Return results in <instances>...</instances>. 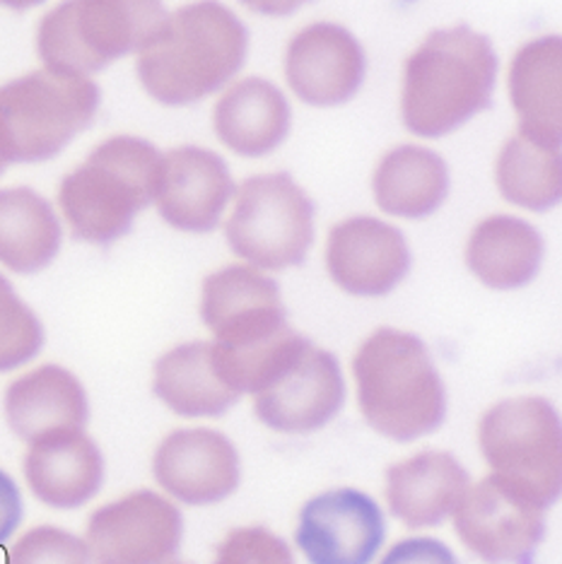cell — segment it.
<instances>
[{
	"mask_svg": "<svg viewBox=\"0 0 562 564\" xmlns=\"http://www.w3.org/2000/svg\"><path fill=\"white\" fill-rule=\"evenodd\" d=\"M247 46V30L233 10L191 3L164 18L138 48V80L160 105H194L235 78Z\"/></svg>",
	"mask_w": 562,
	"mask_h": 564,
	"instance_id": "obj_1",
	"label": "cell"
},
{
	"mask_svg": "<svg viewBox=\"0 0 562 564\" xmlns=\"http://www.w3.org/2000/svg\"><path fill=\"white\" fill-rule=\"evenodd\" d=\"M497 56L466 24L432 32L406 61L401 117L411 133L442 138L490 107Z\"/></svg>",
	"mask_w": 562,
	"mask_h": 564,
	"instance_id": "obj_2",
	"label": "cell"
},
{
	"mask_svg": "<svg viewBox=\"0 0 562 564\" xmlns=\"http://www.w3.org/2000/svg\"><path fill=\"white\" fill-rule=\"evenodd\" d=\"M353 375L367 425L393 442L437 430L446 393L425 343L413 333L379 328L355 352Z\"/></svg>",
	"mask_w": 562,
	"mask_h": 564,
	"instance_id": "obj_3",
	"label": "cell"
},
{
	"mask_svg": "<svg viewBox=\"0 0 562 564\" xmlns=\"http://www.w3.org/2000/svg\"><path fill=\"white\" fill-rule=\"evenodd\" d=\"M158 148L143 138L117 135L97 145L61 182L58 208L75 239L111 243L129 232L155 196Z\"/></svg>",
	"mask_w": 562,
	"mask_h": 564,
	"instance_id": "obj_4",
	"label": "cell"
},
{
	"mask_svg": "<svg viewBox=\"0 0 562 564\" xmlns=\"http://www.w3.org/2000/svg\"><path fill=\"white\" fill-rule=\"evenodd\" d=\"M253 413L266 427L310 434L328 425L346 399L338 360L328 350L285 330L259 352H239Z\"/></svg>",
	"mask_w": 562,
	"mask_h": 564,
	"instance_id": "obj_5",
	"label": "cell"
},
{
	"mask_svg": "<svg viewBox=\"0 0 562 564\" xmlns=\"http://www.w3.org/2000/svg\"><path fill=\"white\" fill-rule=\"evenodd\" d=\"M99 87L80 75L34 70L0 87V162L32 164L56 158L93 123Z\"/></svg>",
	"mask_w": 562,
	"mask_h": 564,
	"instance_id": "obj_6",
	"label": "cell"
},
{
	"mask_svg": "<svg viewBox=\"0 0 562 564\" xmlns=\"http://www.w3.org/2000/svg\"><path fill=\"white\" fill-rule=\"evenodd\" d=\"M167 12L140 0H78L54 8L36 30V54L44 68L89 75L138 51Z\"/></svg>",
	"mask_w": 562,
	"mask_h": 564,
	"instance_id": "obj_7",
	"label": "cell"
},
{
	"mask_svg": "<svg viewBox=\"0 0 562 564\" xmlns=\"http://www.w3.org/2000/svg\"><path fill=\"white\" fill-rule=\"evenodd\" d=\"M478 444L493 476L551 507L562 487V432L555 408L539 395L493 405L480 417Z\"/></svg>",
	"mask_w": 562,
	"mask_h": 564,
	"instance_id": "obj_8",
	"label": "cell"
},
{
	"mask_svg": "<svg viewBox=\"0 0 562 564\" xmlns=\"http://www.w3.org/2000/svg\"><path fill=\"white\" fill-rule=\"evenodd\" d=\"M225 235L259 271L300 265L314 241V203L285 172L251 176L235 191Z\"/></svg>",
	"mask_w": 562,
	"mask_h": 564,
	"instance_id": "obj_9",
	"label": "cell"
},
{
	"mask_svg": "<svg viewBox=\"0 0 562 564\" xmlns=\"http://www.w3.org/2000/svg\"><path fill=\"white\" fill-rule=\"evenodd\" d=\"M184 521L172 499L136 490L93 511L85 529L89 564H162L182 545Z\"/></svg>",
	"mask_w": 562,
	"mask_h": 564,
	"instance_id": "obj_10",
	"label": "cell"
},
{
	"mask_svg": "<svg viewBox=\"0 0 562 564\" xmlns=\"http://www.w3.org/2000/svg\"><path fill=\"white\" fill-rule=\"evenodd\" d=\"M543 511L527 492L490 473L466 487L454 509V529L468 553L483 562H521L541 543Z\"/></svg>",
	"mask_w": 562,
	"mask_h": 564,
	"instance_id": "obj_11",
	"label": "cell"
},
{
	"mask_svg": "<svg viewBox=\"0 0 562 564\" xmlns=\"http://www.w3.org/2000/svg\"><path fill=\"white\" fill-rule=\"evenodd\" d=\"M201 316L215 343L245 355L259 352L288 330L275 280L253 265H227L203 280Z\"/></svg>",
	"mask_w": 562,
	"mask_h": 564,
	"instance_id": "obj_12",
	"label": "cell"
},
{
	"mask_svg": "<svg viewBox=\"0 0 562 564\" xmlns=\"http://www.w3.org/2000/svg\"><path fill=\"white\" fill-rule=\"evenodd\" d=\"M152 391L174 415L217 417L247 393L245 362L220 343H184L152 369Z\"/></svg>",
	"mask_w": 562,
	"mask_h": 564,
	"instance_id": "obj_13",
	"label": "cell"
},
{
	"mask_svg": "<svg viewBox=\"0 0 562 564\" xmlns=\"http://www.w3.org/2000/svg\"><path fill=\"white\" fill-rule=\"evenodd\" d=\"M385 535V517L375 499L343 487L304 505L295 541L310 564H369Z\"/></svg>",
	"mask_w": 562,
	"mask_h": 564,
	"instance_id": "obj_14",
	"label": "cell"
},
{
	"mask_svg": "<svg viewBox=\"0 0 562 564\" xmlns=\"http://www.w3.org/2000/svg\"><path fill=\"white\" fill-rule=\"evenodd\" d=\"M152 476L179 502L215 505L239 487V454L235 444L215 430H174L155 448Z\"/></svg>",
	"mask_w": 562,
	"mask_h": 564,
	"instance_id": "obj_15",
	"label": "cell"
},
{
	"mask_svg": "<svg viewBox=\"0 0 562 564\" xmlns=\"http://www.w3.org/2000/svg\"><path fill=\"white\" fill-rule=\"evenodd\" d=\"M233 196V176L215 152L184 145L160 158L152 203L174 229L194 235L213 232Z\"/></svg>",
	"mask_w": 562,
	"mask_h": 564,
	"instance_id": "obj_16",
	"label": "cell"
},
{
	"mask_svg": "<svg viewBox=\"0 0 562 564\" xmlns=\"http://www.w3.org/2000/svg\"><path fill=\"white\" fill-rule=\"evenodd\" d=\"M326 268L331 280L355 297H385L406 278L411 251L399 227L360 215L328 232Z\"/></svg>",
	"mask_w": 562,
	"mask_h": 564,
	"instance_id": "obj_17",
	"label": "cell"
},
{
	"mask_svg": "<svg viewBox=\"0 0 562 564\" xmlns=\"http://www.w3.org/2000/svg\"><path fill=\"white\" fill-rule=\"evenodd\" d=\"M285 78L292 93L306 105H343L363 85V46L341 24H310L292 36L285 54Z\"/></svg>",
	"mask_w": 562,
	"mask_h": 564,
	"instance_id": "obj_18",
	"label": "cell"
},
{
	"mask_svg": "<svg viewBox=\"0 0 562 564\" xmlns=\"http://www.w3.org/2000/svg\"><path fill=\"white\" fill-rule=\"evenodd\" d=\"M24 480L32 495L51 509H78L105 480V458L85 430L48 434L30 444Z\"/></svg>",
	"mask_w": 562,
	"mask_h": 564,
	"instance_id": "obj_19",
	"label": "cell"
},
{
	"mask_svg": "<svg viewBox=\"0 0 562 564\" xmlns=\"http://www.w3.org/2000/svg\"><path fill=\"white\" fill-rule=\"evenodd\" d=\"M3 413L18 440L32 444L48 434L83 430L89 417L80 379L58 365L24 371L6 389Z\"/></svg>",
	"mask_w": 562,
	"mask_h": 564,
	"instance_id": "obj_20",
	"label": "cell"
},
{
	"mask_svg": "<svg viewBox=\"0 0 562 564\" xmlns=\"http://www.w3.org/2000/svg\"><path fill=\"white\" fill-rule=\"evenodd\" d=\"M468 485V473L452 454L420 452L387 470V502L408 529H432L454 514Z\"/></svg>",
	"mask_w": 562,
	"mask_h": 564,
	"instance_id": "obj_21",
	"label": "cell"
},
{
	"mask_svg": "<svg viewBox=\"0 0 562 564\" xmlns=\"http://www.w3.org/2000/svg\"><path fill=\"white\" fill-rule=\"evenodd\" d=\"M509 99L519 119V135L545 148L562 138V42L543 36L523 44L509 66Z\"/></svg>",
	"mask_w": 562,
	"mask_h": 564,
	"instance_id": "obj_22",
	"label": "cell"
},
{
	"mask_svg": "<svg viewBox=\"0 0 562 564\" xmlns=\"http://www.w3.org/2000/svg\"><path fill=\"white\" fill-rule=\"evenodd\" d=\"M217 138L241 158H261L283 143L290 131V105L263 78L229 85L213 109Z\"/></svg>",
	"mask_w": 562,
	"mask_h": 564,
	"instance_id": "obj_23",
	"label": "cell"
},
{
	"mask_svg": "<svg viewBox=\"0 0 562 564\" xmlns=\"http://www.w3.org/2000/svg\"><path fill=\"white\" fill-rule=\"evenodd\" d=\"M543 239L519 217L495 215L483 220L466 247V263L483 285L515 290L539 273Z\"/></svg>",
	"mask_w": 562,
	"mask_h": 564,
	"instance_id": "obj_24",
	"label": "cell"
},
{
	"mask_svg": "<svg viewBox=\"0 0 562 564\" xmlns=\"http://www.w3.org/2000/svg\"><path fill=\"white\" fill-rule=\"evenodd\" d=\"M372 188L387 215L420 220L437 210L450 194V170L437 152L401 145L379 162Z\"/></svg>",
	"mask_w": 562,
	"mask_h": 564,
	"instance_id": "obj_25",
	"label": "cell"
},
{
	"mask_svg": "<svg viewBox=\"0 0 562 564\" xmlns=\"http://www.w3.org/2000/svg\"><path fill=\"white\" fill-rule=\"evenodd\" d=\"M61 223L32 188H0V265L20 275L40 273L61 249Z\"/></svg>",
	"mask_w": 562,
	"mask_h": 564,
	"instance_id": "obj_26",
	"label": "cell"
},
{
	"mask_svg": "<svg viewBox=\"0 0 562 564\" xmlns=\"http://www.w3.org/2000/svg\"><path fill=\"white\" fill-rule=\"evenodd\" d=\"M500 194L519 208L543 213L560 200L562 170L560 148H545L515 133L495 164Z\"/></svg>",
	"mask_w": 562,
	"mask_h": 564,
	"instance_id": "obj_27",
	"label": "cell"
},
{
	"mask_svg": "<svg viewBox=\"0 0 562 564\" xmlns=\"http://www.w3.org/2000/svg\"><path fill=\"white\" fill-rule=\"evenodd\" d=\"M44 326L20 300L6 275H0V371H12L40 355Z\"/></svg>",
	"mask_w": 562,
	"mask_h": 564,
	"instance_id": "obj_28",
	"label": "cell"
},
{
	"mask_svg": "<svg viewBox=\"0 0 562 564\" xmlns=\"http://www.w3.org/2000/svg\"><path fill=\"white\" fill-rule=\"evenodd\" d=\"M6 564H89L83 538L58 525H34L10 545Z\"/></svg>",
	"mask_w": 562,
	"mask_h": 564,
	"instance_id": "obj_29",
	"label": "cell"
},
{
	"mask_svg": "<svg viewBox=\"0 0 562 564\" xmlns=\"http://www.w3.org/2000/svg\"><path fill=\"white\" fill-rule=\"evenodd\" d=\"M213 564H298L290 545L263 525H241L217 545Z\"/></svg>",
	"mask_w": 562,
	"mask_h": 564,
	"instance_id": "obj_30",
	"label": "cell"
},
{
	"mask_svg": "<svg viewBox=\"0 0 562 564\" xmlns=\"http://www.w3.org/2000/svg\"><path fill=\"white\" fill-rule=\"evenodd\" d=\"M379 564H458L456 555L434 538H406L396 543Z\"/></svg>",
	"mask_w": 562,
	"mask_h": 564,
	"instance_id": "obj_31",
	"label": "cell"
},
{
	"mask_svg": "<svg viewBox=\"0 0 562 564\" xmlns=\"http://www.w3.org/2000/svg\"><path fill=\"white\" fill-rule=\"evenodd\" d=\"M22 521V495L6 470H0V545L15 535Z\"/></svg>",
	"mask_w": 562,
	"mask_h": 564,
	"instance_id": "obj_32",
	"label": "cell"
},
{
	"mask_svg": "<svg viewBox=\"0 0 562 564\" xmlns=\"http://www.w3.org/2000/svg\"><path fill=\"white\" fill-rule=\"evenodd\" d=\"M162 564H188V562H179V560H167V562H162Z\"/></svg>",
	"mask_w": 562,
	"mask_h": 564,
	"instance_id": "obj_33",
	"label": "cell"
},
{
	"mask_svg": "<svg viewBox=\"0 0 562 564\" xmlns=\"http://www.w3.org/2000/svg\"><path fill=\"white\" fill-rule=\"evenodd\" d=\"M6 172V164L3 162H0V174H3Z\"/></svg>",
	"mask_w": 562,
	"mask_h": 564,
	"instance_id": "obj_34",
	"label": "cell"
}]
</instances>
